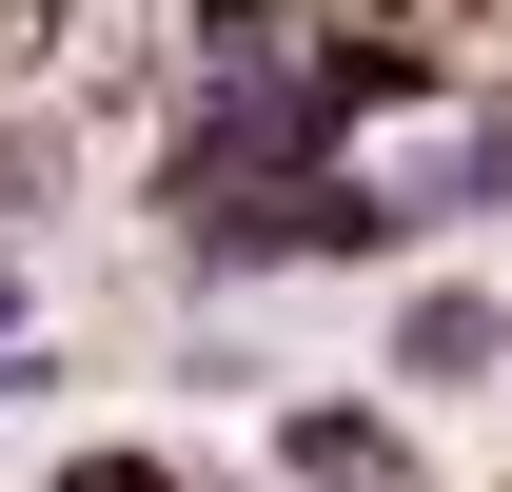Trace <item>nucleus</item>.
Returning a JSON list of instances; mask_svg holds the SVG:
<instances>
[{"mask_svg": "<svg viewBox=\"0 0 512 492\" xmlns=\"http://www.w3.org/2000/svg\"><path fill=\"white\" fill-rule=\"evenodd\" d=\"M60 492H178V473H138V453H79V473Z\"/></svg>", "mask_w": 512, "mask_h": 492, "instance_id": "nucleus-3", "label": "nucleus"}, {"mask_svg": "<svg viewBox=\"0 0 512 492\" xmlns=\"http://www.w3.org/2000/svg\"><path fill=\"white\" fill-rule=\"evenodd\" d=\"M493 355H512L493 296H414V315H394V374H493Z\"/></svg>", "mask_w": 512, "mask_h": 492, "instance_id": "nucleus-2", "label": "nucleus"}, {"mask_svg": "<svg viewBox=\"0 0 512 492\" xmlns=\"http://www.w3.org/2000/svg\"><path fill=\"white\" fill-rule=\"evenodd\" d=\"M276 473H296V492H394L414 453H394V414H355V394H316V414H276Z\"/></svg>", "mask_w": 512, "mask_h": 492, "instance_id": "nucleus-1", "label": "nucleus"}]
</instances>
